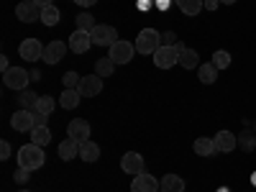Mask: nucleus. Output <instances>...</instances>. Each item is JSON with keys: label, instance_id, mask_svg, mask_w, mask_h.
<instances>
[{"label": "nucleus", "instance_id": "obj_14", "mask_svg": "<svg viewBox=\"0 0 256 192\" xmlns=\"http://www.w3.org/2000/svg\"><path fill=\"white\" fill-rule=\"evenodd\" d=\"M131 192H159V180L154 174L144 172L131 182Z\"/></svg>", "mask_w": 256, "mask_h": 192}, {"label": "nucleus", "instance_id": "obj_46", "mask_svg": "<svg viewBox=\"0 0 256 192\" xmlns=\"http://www.w3.org/2000/svg\"><path fill=\"white\" fill-rule=\"evenodd\" d=\"M218 192H230V190H228V187H223V190H218Z\"/></svg>", "mask_w": 256, "mask_h": 192}, {"label": "nucleus", "instance_id": "obj_2", "mask_svg": "<svg viewBox=\"0 0 256 192\" xmlns=\"http://www.w3.org/2000/svg\"><path fill=\"white\" fill-rule=\"evenodd\" d=\"M134 44H136L138 54H156L159 46H162V34L154 31V28H144V31H138Z\"/></svg>", "mask_w": 256, "mask_h": 192}, {"label": "nucleus", "instance_id": "obj_37", "mask_svg": "<svg viewBox=\"0 0 256 192\" xmlns=\"http://www.w3.org/2000/svg\"><path fill=\"white\" fill-rule=\"evenodd\" d=\"M10 70V62H8V56H0V72H8Z\"/></svg>", "mask_w": 256, "mask_h": 192}, {"label": "nucleus", "instance_id": "obj_33", "mask_svg": "<svg viewBox=\"0 0 256 192\" xmlns=\"http://www.w3.org/2000/svg\"><path fill=\"white\" fill-rule=\"evenodd\" d=\"M28 174H31L28 169H24V166H18L16 172H13V180H16L18 184H26V182H28Z\"/></svg>", "mask_w": 256, "mask_h": 192}, {"label": "nucleus", "instance_id": "obj_31", "mask_svg": "<svg viewBox=\"0 0 256 192\" xmlns=\"http://www.w3.org/2000/svg\"><path fill=\"white\" fill-rule=\"evenodd\" d=\"M212 64H216V70H226L228 64H230V54L223 52V49H218L216 54H212Z\"/></svg>", "mask_w": 256, "mask_h": 192}, {"label": "nucleus", "instance_id": "obj_32", "mask_svg": "<svg viewBox=\"0 0 256 192\" xmlns=\"http://www.w3.org/2000/svg\"><path fill=\"white\" fill-rule=\"evenodd\" d=\"M62 82H64V88H70V90H77L80 88V82H82V77L77 74V72H67L62 77Z\"/></svg>", "mask_w": 256, "mask_h": 192}, {"label": "nucleus", "instance_id": "obj_21", "mask_svg": "<svg viewBox=\"0 0 256 192\" xmlns=\"http://www.w3.org/2000/svg\"><path fill=\"white\" fill-rule=\"evenodd\" d=\"M80 90H70V88H64V92L59 95V105L64 110H72V108H77L80 105Z\"/></svg>", "mask_w": 256, "mask_h": 192}, {"label": "nucleus", "instance_id": "obj_38", "mask_svg": "<svg viewBox=\"0 0 256 192\" xmlns=\"http://www.w3.org/2000/svg\"><path fill=\"white\" fill-rule=\"evenodd\" d=\"M74 3H77V6H82V8H90V6H95V3H98V0H74Z\"/></svg>", "mask_w": 256, "mask_h": 192}, {"label": "nucleus", "instance_id": "obj_10", "mask_svg": "<svg viewBox=\"0 0 256 192\" xmlns=\"http://www.w3.org/2000/svg\"><path fill=\"white\" fill-rule=\"evenodd\" d=\"M16 16L20 24H34L36 18H41V8L34 3V0H24V3L16 6Z\"/></svg>", "mask_w": 256, "mask_h": 192}, {"label": "nucleus", "instance_id": "obj_44", "mask_svg": "<svg viewBox=\"0 0 256 192\" xmlns=\"http://www.w3.org/2000/svg\"><path fill=\"white\" fill-rule=\"evenodd\" d=\"M220 3H223V6H233V3H236V0H220Z\"/></svg>", "mask_w": 256, "mask_h": 192}, {"label": "nucleus", "instance_id": "obj_29", "mask_svg": "<svg viewBox=\"0 0 256 192\" xmlns=\"http://www.w3.org/2000/svg\"><path fill=\"white\" fill-rule=\"evenodd\" d=\"M52 110H54V98H49V95H41V98H38V102H36V108H34V113L52 116Z\"/></svg>", "mask_w": 256, "mask_h": 192}, {"label": "nucleus", "instance_id": "obj_5", "mask_svg": "<svg viewBox=\"0 0 256 192\" xmlns=\"http://www.w3.org/2000/svg\"><path fill=\"white\" fill-rule=\"evenodd\" d=\"M44 49L46 46H41L38 38H24L20 46H18V54H20V59H26V62H38V59H44Z\"/></svg>", "mask_w": 256, "mask_h": 192}, {"label": "nucleus", "instance_id": "obj_41", "mask_svg": "<svg viewBox=\"0 0 256 192\" xmlns=\"http://www.w3.org/2000/svg\"><path fill=\"white\" fill-rule=\"evenodd\" d=\"M148 6H152V0H138V8H141V10H146Z\"/></svg>", "mask_w": 256, "mask_h": 192}, {"label": "nucleus", "instance_id": "obj_27", "mask_svg": "<svg viewBox=\"0 0 256 192\" xmlns=\"http://www.w3.org/2000/svg\"><path fill=\"white\" fill-rule=\"evenodd\" d=\"M59 8L56 6H46V8H41V24L44 26H56L59 24Z\"/></svg>", "mask_w": 256, "mask_h": 192}, {"label": "nucleus", "instance_id": "obj_1", "mask_svg": "<svg viewBox=\"0 0 256 192\" xmlns=\"http://www.w3.org/2000/svg\"><path fill=\"white\" fill-rule=\"evenodd\" d=\"M46 162V154H44V146H36V144H26L18 148V166L28 169V172H36L41 169Z\"/></svg>", "mask_w": 256, "mask_h": 192}, {"label": "nucleus", "instance_id": "obj_6", "mask_svg": "<svg viewBox=\"0 0 256 192\" xmlns=\"http://www.w3.org/2000/svg\"><path fill=\"white\" fill-rule=\"evenodd\" d=\"M134 54H136V44H131V41H116V44L110 46V52H108V56L116 64H128L134 59Z\"/></svg>", "mask_w": 256, "mask_h": 192}, {"label": "nucleus", "instance_id": "obj_34", "mask_svg": "<svg viewBox=\"0 0 256 192\" xmlns=\"http://www.w3.org/2000/svg\"><path fill=\"white\" fill-rule=\"evenodd\" d=\"M162 44H164V46H177V44H180V41H177V34H174V31L162 34Z\"/></svg>", "mask_w": 256, "mask_h": 192}, {"label": "nucleus", "instance_id": "obj_24", "mask_svg": "<svg viewBox=\"0 0 256 192\" xmlns=\"http://www.w3.org/2000/svg\"><path fill=\"white\" fill-rule=\"evenodd\" d=\"M52 141V131L46 126H36L34 131H31V144H36V146H46Z\"/></svg>", "mask_w": 256, "mask_h": 192}, {"label": "nucleus", "instance_id": "obj_9", "mask_svg": "<svg viewBox=\"0 0 256 192\" xmlns=\"http://www.w3.org/2000/svg\"><path fill=\"white\" fill-rule=\"evenodd\" d=\"M10 126L16 128V131H28V134H31L34 126H36V113H34V110H26V108H20V110L13 113Z\"/></svg>", "mask_w": 256, "mask_h": 192}, {"label": "nucleus", "instance_id": "obj_35", "mask_svg": "<svg viewBox=\"0 0 256 192\" xmlns=\"http://www.w3.org/2000/svg\"><path fill=\"white\" fill-rule=\"evenodd\" d=\"M254 146H256V138H254V134H248V131H246V134L241 136V148H246V152H251Z\"/></svg>", "mask_w": 256, "mask_h": 192}, {"label": "nucleus", "instance_id": "obj_40", "mask_svg": "<svg viewBox=\"0 0 256 192\" xmlns=\"http://www.w3.org/2000/svg\"><path fill=\"white\" fill-rule=\"evenodd\" d=\"M38 8H46V6H54V0H34Z\"/></svg>", "mask_w": 256, "mask_h": 192}, {"label": "nucleus", "instance_id": "obj_15", "mask_svg": "<svg viewBox=\"0 0 256 192\" xmlns=\"http://www.w3.org/2000/svg\"><path fill=\"white\" fill-rule=\"evenodd\" d=\"M67 46H70V44H64V41H52V44H46V49H44V62H46V64L62 62L64 54H67Z\"/></svg>", "mask_w": 256, "mask_h": 192}, {"label": "nucleus", "instance_id": "obj_30", "mask_svg": "<svg viewBox=\"0 0 256 192\" xmlns=\"http://www.w3.org/2000/svg\"><path fill=\"white\" fill-rule=\"evenodd\" d=\"M18 102H20V108L34 110V108H36V102H38V98H36V92H31V90H20Z\"/></svg>", "mask_w": 256, "mask_h": 192}, {"label": "nucleus", "instance_id": "obj_19", "mask_svg": "<svg viewBox=\"0 0 256 192\" xmlns=\"http://www.w3.org/2000/svg\"><path fill=\"white\" fill-rule=\"evenodd\" d=\"M192 148H195V154H198V156H212V154H218V148H216V138H208V136L195 138Z\"/></svg>", "mask_w": 256, "mask_h": 192}, {"label": "nucleus", "instance_id": "obj_43", "mask_svg": "<svg viewBox=\"0 0 256 192\" xmlns=\"http://www.w3.org/2000/svg\"><path fill=\"white\" fill-rule=\"evenodd\" d=\"M156 8H169V0H156Z\"/></svg>", "mask_w": 256, "mask_h": 192}, {"label": "nucleus", "instance_id": "obj_42", "mask_svg": "<svg viewBox=\"0 0 256 192\" xmlns=\"http://www.w3.org/2000/svg\"><path fill=\"white\" fill-rule=\"evenodd\" d=\"M31 80H34V82H38V80H41V74H38V70H31Z\"/></svg>", "mask_w": 256, "mask_h": 192}, {"label": "nucleus", "instance_id": "obj_47", "mask_svg": "<svg viewBox=\"0 0 256 192\" xmlns=\"http://www.w3.org/2000/svg\"><path fill=\"white\" fill-rule=\"evenodd\" d=\"M18 192H31V190H18Z\"/></svg>", "mask_w": 256, "mask_h": 192}, {"label": "nucleus", "instance_id": "obj_3", "mask_svg": "<svg viewBox=\"0 0 256 192\" xmlns=\"http://www.w3.org/2000/svg\"><path fill=\"white\" fill-rule=\"evenodd\" d=\"M3 82H6V88L10 90H26L28 88V82H31V72L24 70V67H10L8 72H3Z\"/></svg>", "mask_w": 256, "mask_h": 192}, {"label": "nucleus", "instance_id": "obj_18", "mask_svg": "<svg viewBox=\"0 0 256 192\" xmlns=\"http://www.w3.org/2000/svg\"><path fill=\"white\" fill-rule=\"evenodd\" d=\"M56 152H59V159H62V162H72V159H77V154H80V144L67 136V138L59 144Z\"/></svg>", "mask_w": 256, "mask_h": 192}, {"label": "nucleus", "instance_id": "obj_4", "mask_svg": "<svg viewBox=\"0 0 256 192\" xmlns=\"http://www.w3.org/2000/svg\"><path fill=\"white\" fill-rule=\"evenodd\" d=\"M90 34H92V46H108L110 49L118 41V31L113 26H108V24H98Z\"/></svg>", "mask_w": 256, "mask_h": 192}, {"label": "nucleus", "instance_id": "obj_26", "mask_svg": "<svg viewBox=\"0 0 256 192\" xmlns=\"http://www.w3.org/2000/svg\"><path fill=\"white\" fill-rule=\"evenodd\" d=\"M116 67H118V64H116L110 56H102V59H98V64H95V74H100V77H110V74L116 72Z\"/></svg>", "mask_w": 256, "mask_h": 192}, {"label": "nucleus", "instance_id": "obj_12", "mask_svg": "<svg viewBox=\"0 0 256 192\" xmlns=\"http://www.w3.org/2000/svg\"><path fill=\"white\" fill-rule=\"evenodd\" d=\"M90 46H92V34H90V31L74 28V34L70 36V49H72L74 54H84Z\"/></svg>", "mask_w": 256, "mask_h": 192}, {"label": "nucleus", "instance_id": "obj_36", "mask_svg": "<svg viewBox=\"0 0 256 192\" xmlns=\"http://www.w3.org/2000/svg\"><path fill=\"white\" fill-rule=\"evenodd\" d=\"M0 159H10V144L8 141H0Z\"/></svg>", "mask_w": 256, "mask_h": 192}, {"label": "nucleus", "instance_id": "obj_45", "mask_svg": "<svg viewBox=\"0 0 256 192\" xmlns=\"http://www.w3.org/2000/svg\"><path fill=\"white\" fill-rule=\"evenodd\" d=\"M251 184H254V187H256V172H254V174H251Z\"/></svg>", "mask_w": 256, "mask_h": 192}, {"label": "nucleus", "instance_id": "obj_11", "mask_svg": "<svg viewBox=\"0 0 256 192\" xmlns=\"http://www.w3.org/2000/svg\"><path fill=\"white\" fill-rule=\"evenodd\" d=\"M80 95L82 98H98L102 92V77L100 74H90V77H82L80 82Z\"/></svg>", "mask_w": 256, "mask_h": 192}, {"label": "nucleus", "instance_id": "obj_20", "mask_svg": "<svg viewBox=\"0 0 256 192\" xmlns=\"http://www.w3.org/2000/svg\"><path fill=\"white\" fill-rule=\"evenodd\" d=\"M80 159L82 162H88V164H92V162H98L100 159V146L95 144V141H82L80 144Z\"/></svg>", "mask_w": 256, "mask_h": 192}, {"label": "nucleus", "instance_id": "obj_25", "mask_svg": "<svg viewBox=\"0 0 256 192\" xmlns=\"http://www.w3.org/2000/svg\"><path fill=\"white\" fill-rule=\"evenodd\" d=\"M198 77H200V82L202 84H212L218 80V70H216V64H200V72H198Z\"/></svg>", "mask_w": 256, "mask_h": 192}, {"label": "nucleus", "instance_id": "obj_17", "mask_svg": "<svg viewBox=\"0 0 256 192\" xmlns=\"http://www.w3.org/2000/svg\"><path fill=\"white\" fill-rule=\"evenodd\" d=\"M177 49H180V67H184V70H195L198 64H200V56H198L195 49H187L182 41L177 44Z\"/></svg>", "mask_w": 256, "mask_h": 192}, {"label": "nucleus", "instance_id": "obj_22", "mask_svg": "<svg viewBox=\"0 0 256 192\" xmlns=\"http://www.w3.org/2000/svg\"><path fill=\"white\" fill-rule=\"evenodd\" d=\"M162 190L164 192H184V180L180 174H164L162 177Z\"/></svg>", "mask_w": 256, "mask_h": 192}, {"label": "nucleus", "instance_id": "obj_23", "mask_svg": "<svg viewBox=\"0 0 256 192\" xmlns=\"http://www.w3.org/2000/svg\"><path fill=\"white\" fill-rule=\"evenodd\" d=\"M174 3L184 16H200V10L205 8V0H174Z\"/></svg>", "mask_w": 256, "mask_h": 192}, {"label": "nucleus", "instance_id": "obj_16", "mask_svg": "<svg viewBox=\"0 0 256 192\" xmlns=\"http://www.w3.org/2000/svg\"><path fill=\"white\" fill-rule=\"evenodd\" d=\"M212 138H216V148H218V152H223V154L233 152V148L238 146V138L233 136L230 131H218V134L212 136Z\"/></svg>", "mask_w": 256, "mask_h": 192}, {"label": "nucleus", "instance_id": "obj_8", "mask_svg": "<svg viewBox=\"0 0 256 192\" xmlns=\"http://www.w3.org/2000/svg\"><path fill=\"white\" fill-rule=\"evenodd\" d=\"M120 169H123L126 174H134V177L144 174V172H146V166H144V156H141V154H136V152L123 154V159H120Z\"/></svg>", "mask_w": 256, "mask_h": 192}, {"label": "nucleus", "instance_id": "obj_7", "mask_svg": "<svg viewBox=\"0 0 256 192\" xmlns=\"http://www.w3.org/2000/svg\"><path fill=\"white\" fill-rule=\"evenodd\" d=\"M180 62V49L177 46H159V52L154 54V64L159 70H172L174 64Z\"/></svg>", "mask_w": 256, "mask_h": 192}, {"label": "nucleus", "instance_id": "obj_28", "mask_svg": "<svg viewBox=\"0 0 256 192\" xmlns=\"http://www.w3.org/2000/svg\"><path fill=\"white\" fill-rule=\"evenodd\" d=\"M74 26L80 28V31H92L98 24H95V18H92V13H80V16H74Z\"/></svg>", "mask_w": 256, "mask_h": 192}, {"label": "nucleus", "instance_id": "obj_39", "mask_svg": "<svg viewBox=\"0 0 256 192\" xmlns=\"http://www.w3.org/2000/svg\"><path fill=\"white\" fill-rule=\"evenodd\" d=\"M218 3H220V0H205V8H208V10H216Z\"/></svg>", "mask_w": 256, "mask_h": 192}, {"label": "nucleus", "instance_id": "obj_48", "mask_svg": "<svg viewBox=\"0 0 256 192\" xmlns=\"http://www.w3.org/2000/svg\"><path fill=\"white\" fill-rule=\"evenodd\" d=\"M159 192H164V190H159Z\"/></svg>", "mask_w": 256, "mask_h": 192}, {"label": "nucleus", "instance_id": "obj_13", "mask_svg": "<svg viewBox=\"0 0 256 192\" xmlns=\"http://www.w3.org/2000/svg\"><path fill=\"white\" fill-rule=\"evenodd\" d=\"M67 136L74 138L77 144L88 141V138H90V123H88V120H82V118L70 120V126H67Z\"/></svg>", "mask_w": 256, "mask_h": 192}]
</instances>
